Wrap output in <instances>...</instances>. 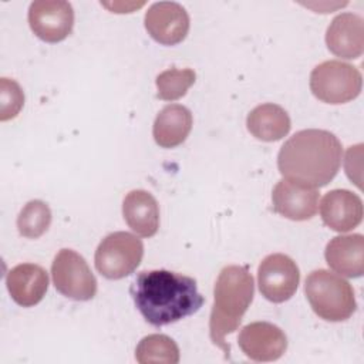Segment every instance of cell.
<instances>
[{"mask_svg": "<svg viewBox=\"0 0 364 364\" xmlns=\"http://www.w3.org/2000/svg\"><path fill=\"white\" fill-rule=\"evenodd\" d=\"M28 24L40 40L47 43L63 41L73 31V6L63 0L33 1L28 9Z\"/></svg>", "mask_w": 364, "mask_h": 364, "instance_id": "obj_9", "label": "cell"}, {"mask_svg": "<svg viewBox=\"0 0 364 364\" xmlns=\"http://www.w3.org/2000/svg\"><path fill=\"white\" fill-rule=\"evenodd\" d=\"M318 198L317 189L287 179L279 181L272 192L274 212L297 222L309 220L316 215Z\"/></svg>", "mask_w": 364, "mask_h": 364, "instance_id": "obj_12", "label": "cell"}, {"mask_svg": "<svg viewBox=\"0 0 364 364\" xmlns=\"http://www.w3.org/2000/svg\"><path fill=\"white\" fill-rule=\"evenodd\" d=\"M326 262L346 277H360L364 273V237L360 233L336 236L326 246Z\"/></svg>", "mask_w": 364, "mask_h": 364, "instance_id": "obj_16", "label": "cell"}, {"mask_svg": "<svg viewBox=\"0 0 364 364\" xmlns=\"http://www.w3.org/2000/svg\"><path fill=\"white\" fill-rule=\"evenodd\" d=\"M341 156L343 146L334 134L326 129H303L283 144L277 166L284 179L317 189L334 179Z\"/></svg>", "mask_w": 364, "mask_h": 364, "instance_id": "obj_2", "label": "cell"}, {"mask_svg": "<svg viewBox=\"0 0 364 364\" xmlns=\"http://www.w3.org/2000/svg\"><path fill=\"white\" fill-rule=\"evenodd\" d=\"M304 293L313 311L327 321H344L357 309L351 284L326 269L313 270L306 277Z\"/></svg>", "mask_w": 364, "mask_h": 364, "instance_id": "obj_4", "label": "cell"}, {"mask_svg": "<svg viewBox=\"0 0 364 364\" xmlns=\"http://www.w3.org/2000/svg\"><path fill=\"white\" fill-rule=\"evenodd\" d=\"M363 77L357 67L328 60L316 65L310 74V90L326 104H344L358 97Z\"/></svg>", "mask_w": 364, "mask_h": 364, "instance_id": "obj_5", "label": "cell"}, {"mask_svg": "<svg viewBox=\"0 0 364 364\" xmlns=\"http://www.w3.org/2000/svg\"><path fill=\"white\" fill-rule=\"evenodd\" d=\"M320 215L330 229L348 232L363 220V202L358 195L347 189L327 192L320 203Z\"/></svg>", "mask_w": 364, "mask_h": 364, "instance_id": "obj_14", "label": "cell"}, {"mask_svg": "<svg viewBox=\"0 0 364 364\" xmlns=\"http://www.w3.org/2000/svg\"><path fill=\"white\" fill-rule=\"evenodd\" d=\"M192 112L186 107L169 104L164 107L155 118L152 128L154 139L162 148H175L185 142L192 129Z\"/></svg>", "mask_w": 364, "mask_h": 364, "instance_id": "obj_18", "label": "cell"}, {"mask_svg": "<svg viewBox=\"0 0 364 364\" xmlns=\"http://www.w3.org/2000/svg\"><path fill=\"white\" fill-rule=\"evenodd\" d=\"M122 215L127 225L142 237H151L158 232L159 206L156 199L144 189L127 193L122 202Z\"/></svg>", "mask_w": 364, "mask_h": 364, "instance_id": "obj_17", "label": "cell"}, {"mask_svg": "<svg viewBox=\"0 0 364 364\" xmlns=\"http://www.w3.org/2000/svg\"><path fill=\"white\" fill-rule=\"evenodd\" d=\"M24 104L21 87L10 78H0V119H13Z\"/></svg>", "mask_w": 364, "mask_h": 364, "instance_id": "obj_23", "label": "cell"}, {"mask_svg": "<svg viewBox=\"0 0 364 364\" xmlns=\"http://www.w3.org/2000/svg\"><path fill=\"white\" fill-rule=\"evenodd\" d=\"M51 223V210L40 199L27 202L17 216V229L23 237L37 239L43 236Z\"/></svg>", "mask_w": 364, "mask_h": 364, "instance_id": "obj_21", "label": "cell"}, {"mask_svg": "<svg viewBox=\"0 0 364 364\" xmlns=\"http://www.w3.org/2000/svg\"><path fill=\"white\" fill-rule=\"evenodd\" d=\"M54 287L65 297L87 301L97 293V279L85 259L73 249H61L51 264Z\"/></svg>", "mask_w": 364, "mask_h": 364, "instance_id": "obj_7", "label": "cell"}, {"mask_svg": "<svg viewBox=\"0 0 364 364\" xmlns=\"http://www.w3.org/2000/svg\"><path fill=\"white\" fill-rule=\"evenodd\" d=\"M249 132L264 142H274L286 136L291 122L289 114L277 104H262L255 107L246 118Z\"/></svg>", "mask_w": 364, "mask_h": 364, "instance_id": "obj_19", "label": "cell"}, {"mask_svg": "<svg viewBox=\"0 0 364 364\" xmlns=\"http://www.w3.org/2000/svg\"><path fill=\"white\" fill-rule=\"evenodd\" d=\"M328 50L341 58L354 60L364 51V21L354 13L336 16L326 31Z\"/></svg>", "mask_w": 364, "mask_h": 364, "instance_id": "obj_13", "label": "cell"}, {"mask_svg": "<svg viewBox=\"0 0 364 364\" xmlns=\"http://www.w3.org/2000/svg\"><path fill=\"white\" fill-rule=\"evenodd\" d=\"M135 358L139 364H176L179 347L165 334H149L136 346Z\"/></svg>", "mask_w": 364, "mask_h": 364, "instance_id": "obj_20", "label": "cell"}, {"mask_svg": "<svg viewBox=\"0 0 364 364\" xmlns=\"http://www.w3.org/2000/svg\"><path fill=\"white\" fill-rule=\"evenodd\" d=\"M196 74L191 68H169L162 71L156 80V95L164 101H175L182 98L193 85Z\"/></svg>", "mask_w": 364, "mask_h": 364, "instance_id": "obj_22", "label": "cell"}, {"mask_svg": "<svg viewBox=\"0 0 364 364\" xmlns=\"http://www.w3.org/2000/svg\"><path fill=\"white\" fill-rule=\"evenodd\" d=\"M6 284L11 299L18 306L33 307L46 296L48 274L38 264L21 263L9 270Z\"/></svg>", "mask_w": 364, "mask_h": 364, "instance_id": "obj_15", "label": "cell"}, {"mask_svg": "<svg viewBox=\"0 0 364 364\" xmlns=\"http://www.w3.org/2000/svg\"><path fill=\"white\" fill-rule=\"evenodd\" d=\"M129 293L141 316L155 327L195 314L205 301L195 279L165 269L138 273Z\"/></svg>", "mask_w": 364, "mask_h": 364, "instance_id": "obj_1", "label": "cell"}, {"mask_svg": "<svg viewBox=\"0 0 364 364\" xmlns=\"http://www.w3.org/2000/svg\"><path fill=\"white\" fill-rule=\"evenodd\" d=\"M253 294L255 282L247 267L230 264L220 270L213 289L215 300L209 318V336L226 358L230 351L226 336L239 327Z\"/></svg>", "mask_w": 364, "mask_h": 364, "instance_id": "obj_3", "label": "cell"}, {"mask_svg": "<svg viewBox=\"0 0 364 364\" xmlns=\"http://www.w3.org/2000/svg\"><path fill=\"white\" fill-rule=\"evenodd\" d=\"M142 256L144 245L139 237L129 232H114L100 242L94 262L101 276L119 280L135 272Z\"/></svg>", "mask_w": 364, "mask_h": 364, "instance_id": "obj_6", "label": "cell"}, {"mask_svg": "<svg viewBox=\"0 0 364 364\" xmlns=\"http://www.w3.org/2000/svg\"><path fill=\"white\" fill-rule=\"evenodd\" d=\"M144 23L148 34L164 46H175L183 41L189 31L186 10L173 1L154 3L145 13Z\"/></svg>", "mask_w": 364, "mask_h": 364, "instance_id": "obj_10", "label": "cell"}, {"mask_svg": "<svg viewBox=\"0 0 364 364\" xmlns=\"http://www.w3.org/2000/svg\"><path fill=\"white\" fill-rule=\"evenodd\" d=\"M300 272L296 262L283 253L266 256L257 269V284L269 301L283 303L297 290Z\"/></svg>", "mask_w": 364, "mask_h": 364, "instance_id": "obj_8", "label": "cell"}, {"mask_svg": "<svg viewBox=\"0 0 364 364\" xmlns=\"http://www.w3.org/2000/svg\"><path fill=\"white\" fill-rule=\"evenodd\" d=\"M237 341L245 355L253 361H274L287 348L284 331L267 321H255L245 326Z\"/></svg>", "mask_w": 364, "mask_h": 364, "instance_id": "obj_11", "label": "cell"}]
</instances>
